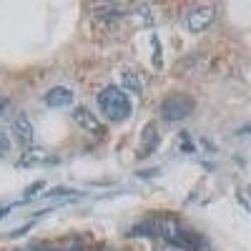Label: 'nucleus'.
I'll list each match as a JSON object with an SVG mask.
<instances>
[{"label": "nucleus", "instance_id": "nucleus-1", "mask_svg": "<svg viewBox=\"0 0 251 251\" xmlns=\"http://www.w3.org/2000/svg\"><path fill=\"white\" fill-rule=\"evenodd\" d=\"M98 106L106 113V118L113 123H121L131 116V98L126 96V91H121L116 86H108L98 93Z\"/></svg>", "mask_w": 251, "mask_h": 251}, {"label": "nucleus", "instance_id": "nucleus-2", "mask_svg": "<svg viewBox=\"0 0 251 251\" xmlns=\"http://www.w3.org/2000/svg\"><path fill=\"white\" fill-rule=\"evenodd\" d=\"M191 111H194V100L186 98V96H169V98H163V103H161V116H163V121H169V123L188 118Z\"/></svg>", "mask_w": 251, "mask_h": 251}, {"label": "nucleus", "instance_id": "nucleus-3", "mask_svg": "<svg viewBox=\"0 0 251 251\" xmlns=\"http://www.w3.org/2000/svg\"><path fill=\"white\" fill-rule=\"evenodd\" d=\"M214 18H216V5H214V3H208V5H196L191 13L186 15V25H188V30L201 33V30H206L208 25L214 23Z\"/></svg>", "mask_w": 251, "mask_h": 251}, {"label": "nucleus", "instance_id": "nucleus-4", "mask_svg": "<svg viewBox=\"0 0 251 251\" xmlns=\"http://www.w3.org/2000/svg\"><path fill=\"white\" fill-rule=\"evenodd\" d=\"M10 131H13V138L18 141L20 149H30L33 146V126L25 116H18L10 126Z\"/></svg>", "mask_w": 251, "mask_h": 251}, {"label": "nucleus", "instance_id": "nucleus-5", "mask_svg": "<svg viewBox=\"0 0 251 251\" xmlns=\"http://www.w3.org/2000/svg\"><path fill=\"white\" fill-rule=\"evenodd\" d=\"M71 116H73L75 126H78V128H83V131H91V133H100V131H103L100 121H98L86 106H75V108L71 111Z\"/></svg>", "mask_w": 251, "mask_h": 251}, {"label": "nucleus", "instance_id": "nucleus-6", "mask_svg": "<svg viewBox=\"0 0 251 251\" xmlns=\"http://www.w3.org/2000/svg\"><path fill=\"white\" fill-rule=\"evenodd\" d=\"M73 103V91L66 86H55L46 93V106L48 108H66Z\"/></svg>", "mask_w": 251, "mask_h": 251}, {"label": "nucleus", "instance_id": "nucleus-7", "mask_svg": "<svg viewBox=\"0 0 251 251\" xmlns=\"http://www.w3.org/2000/svg\"><path fill=\"white\" fill-rule=\"evenodd\" d=\"M46 161H50V163H53V158H46V153L40 151V149H33V151H25V156L18 161V166H20V169H23V166L28 169V166H35V163H46Z\"/></svg>", "mask_w": 251, "mask_h": 251}, {"label": "nucleus", "instance_id": "nucleus-8", "mask_svg": "<svg viewBox=\"0 0 251 251\" xmlns=\"http://www.w3.org/2000/svg\"><path fill=\"white\" fill-rule=\"evenodd\" d=\"M121 78H123V86H126V91L141 93V80H138V75H136L133 71H128V68H126V71L121 73Z\"/></svg>", "mask_w": 251, "mask_h": 251}, {"label": "nucleus", "instance_id": "nucleus-9", "mask_svg": "<svg viewBox=\"0 0 251 251\" xmlns=\"http://www.w3.org/2000/svg\"><path fill=\"white\" fill-rule=\"evenodd\" d=\"M143 131H146L143 133V153L149 156L156 149V131H153V126H149V128H143Z\"/></svg>", "mask_w": 251, "mask_h": 251}, {"label": "nucleus", "instance_id": "nucleus-10", "mask_svg": "<svg viewBox=\"0 0 251 251\" xmlns=\"http://www.w3.org/2000/svg\"><path fill=\"white\" fill-rule=\"evenodd\" d=\"M46 196H78V191H73V188H53V191H46Z\"/></svg>", "mask_w": 251, "mask_h": 251}, {"label": "nucleus", "instance_id": "nucleus-11", "mask_svg": "<svg viewBox=\"0 0 251 251\" xmlns=\"http://www.w3.org/2000/svg\"><path fill=\"white\" fill-rule=\"evenodd\" d=\"M8 151H10V138H8L3 131H0V158H5Z\"/></svg>", "mask_w": 251, "mask_h": 251}, {"label": "nucleus", "instance_id": "nucleus-12", "mask_svg": "<svg viewBox=\"0 0 251 251\" xmlns=\"http://www.w3.org/2000/svg\"><path fill=\"white\" fill-rule=\"evenodd\" d=\"M46 186V181H35V183H30L28 188H25V201H30L35 194H38V188H43Z\"/></svg>", "mask_w": 251, "mask_h": 251}, {"label": "nucleus", "instance_id": "nucleus-13", "mask_svg": "<svg viewBox=\"0 0 251 251\" xmlns=\"http://www.w3.org/2000/svg\"><path fill=\"white\" fill-rule=\"evenodd\" d=\"M5 106H8V98H3V96H0V113L5 111Z\"/></svg>", "mask_w": 251, "mask_h": 251}, {"label": "nucleus", "instance_id": "nucleus-14", "mask_svg": "<svg viewBox=\"0 0 251 251\" xmlns=\"http://www.w3.org/2000/svg\"><path fill=\"white\" fill-rule=\"evenodd\" d=\"M239 133H251V126H244V128H241Z\"/></svg>", "mask_w": 251, "mask_h": 251}, {"label": "nucleus", "instance_id": "nucleus-15", "mask_svg": "<svg viewBox=\"0 0 251 251\" xmlns=\"http://www.w3.org/2000/svg\"><path fill=\"white\" fill-rule=\"evenodd\" d=\"M71 251H88V249H80V246H75V249H71Z\"/></svg>", "mask_w": 251, "mask_h": 251}, {"label": "nucleus", "instance_id": "nucleus-16", "mask_svg": "<svg viewBox=\"0 0 251 251\" xmlns=\"http://www.w3.org/2000/svg\"><path fill=\"white\" fill-rule=\"evenodd\" d=\"M30 251H40V249H30ZM46 251H58V249H46Z\"/></svg>", "mask_w": 251, "mask_h": 251}, {"label": "nucleus", "instance_id": "nucleus-17", "mask_svg": "<svg viewBox=\"0 0 251 251\" xmlns=\"http://www.w3.org/2000/svg\"><path fill=\"white\" fill-rule=\"evenodd\" d=\"M100 251H106V249H100Z\"/></svg>", "mask_w": 251, "mask_h": 251}]
</instances>
